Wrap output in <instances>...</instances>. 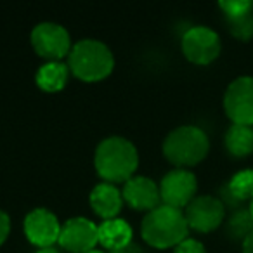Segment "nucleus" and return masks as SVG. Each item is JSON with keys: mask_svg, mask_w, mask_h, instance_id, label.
<instances>
[{"mask_svg": "<svg viewBox=\"0 0 253 253\" xmlns=\"http://www.w3.org/2000/svg\"><path fill=\"white\" fill-rule=\"evenodd\" d=\"M227 30L239 42H250L253 39V11L238 18H225Z\"/></svg>", "mask_w": 253, "mask_h": 253, "instance_id": "obj_19", "label": "nucleus"}, {"mask_svg": "<svg viewBox=\"0 0 253 253\" xmlns=\"http://www.w3.org/2000/svg\"><path fill=\"white\" fill-rule=\"evenodd\" d=\"M173 253H207V248L201 241L194 238H186L173 248Z\"/></svg>", "mask_w": 253, "mask_h": 253, "instance_id": "obj_21", "label": "nucleus"}, {"mask_svg": "<svg viewBox=\"0 0 253 253\" xmlns=\"http://www.w3.org/2000/svg\"><path fill=\"white\" fill-rule=\"evenodd\" d=\"M94 165L97 173L109 184H125L135 175L139 165V153L128 139L111 135L102 139L95 148Z\"/></svg>", "mask_w": 253, "mask_h": 253, "instance_id": "obj_1", "label": "nucleus"}, {"mask_svg": "<svg viewBox=\"0 0 253 253\" xmlns=\"http://www.w3.org/2000/svg\"><path fill=\"white\" fill-rule=\"evenodd\" d=\"M109 253H146V250L142 248L139 243L135 241H130L128 245L122 246V248H116V250H111Z\"/></svg>", "mask_w": 253, "mask_h": 253, "instance_id": "obj_23", "label": "nucleus"}, {"mask_svg": "<svg viewBox=\"0 0 253 253\" xmlns=\"http://www.w3.org/2000/svg\"><path fill=\"white\" fill-rule=\"evenodd\" d=\"M241 253H253V232L241 243Z\"/></svg>", "mask_w": 253, "mask_h": 253, "instance_id": "obj_24", "label": "nucleus"}, {"mask_svg": "<svg viewBox=\"0 0 253 253\" xmlns=\"http://www.w3.org/2000/svg\"><path fill=\"white\" fill-rule=\"evenodd\" d=\"M224 111L232 125L253 126V77H238L227 85Z\"/></svg>", "mask_w": 253, "mask_h": 253, "instance_id": "obj_6", "label": "nucleus"}, {"mask_svg": "<svg viewBox=\"0 0 253 253\" xmlns=\"http://www.w3.org/2000/svg\"><path fill=\"white\" fill-rule=\"evenodd\" d=\"M123 200L134 210L151 211L162 203L160 186L144 175H134L123 184Z\"/></svg>", "mask_w": 253, "mask_h": 253, "instance_id": "obj_12", "label": "nucleus"}, {"mask_svg": "<svg viewBox=\"0 0 253 253\" xmlns=\"http://www.w3.org/2000/svg\"><path fill=\"white\" fill-rule=\"evenodd\" d=\"M68 75H70V68L63 61H47L37 70L35 82L42 90L57 92L68 84Z\"/></svg>", "mask_w": 253, "mask_h": 253, "instance_id": "obj_15", "label": "nucleus"}, {"mask_svg": "<svg viewBox=\"0 0 253 253\" xmlns=\"http://www.w3.org/2000/svg\"><path fill=\"white\" fill-rule=\"evenodd\" d=\"M160 186L162 205L182 210L198 196V180L191 170L173 169L163 175Z\"/></svg>", "mask_w": 253, "mask_h": 253, "instance_id": "obj_8", "label": "nucleus"}, {"mask_svg": "<svg viewBox=\"0 0 253 253\" xmlns=\"http://www.w3.org/2000/svg\"><path fill=\"white\" fill-rule=\"evenodd\" d=\"M225 189L229 191L232 198L238 201L239 205L246 203V201L253 200V170L245 169L236 172L227 182L224 184Z\"/></svg>", "mask_w": 253, "mask_h": 253, "instance_id": "obj_17", "label": "nucleus"}, {"mask_svg": "<svg viewBox=\"0 0 253 253\" xmlns=\"http://www.w3.org/2000/svg\"><path fill=\"white\" fill-rule=\"evenodd\" d=\"M99 243L109 252L122 246L128 245L132 241V227L125 218H108L97 225Z\"/></svg>", "mask_w": 253, "mask_h": 253, "instance_id": "obj_14", "label": "nucleus"}, {"mask_svg": "<svg viewBox=\"0 0 253 253\" xmlns=\"http://www.w3.org/2000/svg\"><path fill=\"white\" fill-rule=\"evenodd\" d=\"M180 47L187 61L198 66H207L220 56L222 42L215 30H211L210 26L198 25L186 30L180 40Z\"/></svg>", "mask_w": 253, "mask_h": 253, "instance_id": "obj_5", "label": "nucleus"}, {"mask_svg": "<svg viewBox=\"0 0 253 253\" xmlns=\"http://www.w3.org/2000/svg\"><path fill=\"white\" fill-rule=\"evenodd\" d=\"M37 253H61V252L56 248V246H49V248H39Z\"/></svg>", "mask_w": 253, "mask_h": 253, "instance_id": "obj_25", "label": "nucleus"}, {"mask_svg": "<svg viewBox=\"0 0 253 253\" xmlns=\"http://www.w3.org/2000/svg\"><path fill=\"white\" fill-rule=\"evenodd\" d=\"M141 234L153 248L165 250L175 248L189 234V224L182 210L160 205L155 210L148 211L142 218Z\"/></svg>", "mask_w": 253, "mask_h": 253, "instance_id": "obj_2", "label": "nucleus"}, {"mask_svg": "<svg viewBox=\"0 0 253 253\" xmlns=\"http://www.w3.org/2000/svg\"><path fill=\"white\" fill-rule=\"evenodd\" d=\"M224 146L234 158H246L253 155V126L231 125L224 135Z\"/></svg>", "mask_w": 253, "mask_h": 253, "instance_id": "obj_16", "label": "nucleus"}, {"mask_svg": "<svg viewBox=\"0 0 253 253\" xmlns=\"http://www.w3.org/2000/svg\"><path fill=\"white\" fill-rule=\"evenodd\" d=\"M68 68L84 82L104 80L115 68V56L104 42L84 39L71 47L68 54Z\"/></svg>", "mask_w": 253, "mask_h": 253, "instance_id": "obj_3", "label": "nucleus"}, {"mask_svg": "<svg viewBox=\"0 0 253 253\" xmlns=\"http://www.w3.org/2000/svg\"><path fill=\"white\" fill-rule=\"evenodd\" d=\"M9 231H11V220H9V215L4 210H0V245L7 239Z\"/></svg>", "mask_w": 253, "mask_h": 253, "instance_id": "obj_22", "label": "nucleus"}, {"mask_svg": "<svg viewBox=\"0 0 253 253\" xmlns=\"http://www.w3.org/2000/svg\"><path fill=\"white\" fill-rule=\"evenodd\" d=\"M85 253H104V252H101V250H88V252H85Z\"/></svg>", "mask_w": 253, "mask_h": 253, "instance_id": "obj_27", "label": "nucleus"}, {"mask_svg": "<svg viewBox=\"0 0 253 253\" xmlns=\"http://www.w3.org/2000/svg\"><path fill=\"white\" fill-rule=\"evenodd\" d=\"M210 151L207 132L196 125H180L163 141V155L177 169H187L201 163Z\"/></svg>", "mask_w": 253, "mask_h": 253, "instance_id": "obj_4", "label": "nucleus"}, {"mask_svg": "<svg viewBox=\"0 0 253 253\" xmlns=\"http://www.w3.org/2000/svg\"><path fill=\"white\" fill-rule=\"evenodd\" d=\"M225 211L227 208L218 200V196H211V194H200L184 208L189 229L205 232V234L215 231L224 224Z\"/></svg>", "mask_w": 253, "mask_h": 253, "instance_id": "obj_9", "label": "nucleus"}, {"mask_svg": "<svg viewBox=\"0 0 253 253\" xmlns=\"http://www.w3.org/2000/svg\"><path fill=\"white\" fill-rule=\"evenodd\" d=\"M123 205V194L115 184L101 182L90 191V207L101 218H116Z\"/></svg>", "mask_w": 253, "mask_h": 253, "instance_id": "obj_13", "label": "nucleus"}, {"mask_svg": "<svg viewBox=\"0 0 253 253\" xmlns=\"http://www.w3.org/2000/svg\"><path fill=\"white\" fill-rule=\"evenodd\" d=\"M61 248L68 250L70 253H85L88 250H94L99 243L97 225L85 217L68 218L61 225L59 241Z\"/></svg>", "mask_w": 253, "mask_h": 253, "instance_id": "obj_10", "label": "nucleus"}, {"mask_svg": "<svg viewBox=\"0 0 253 253\" xmlns=\"http://www.w3.org/2000/svg\"><path fill=\"white\" fill-rule=\"evenodd\" d=\"M32 45L35 52L47 61H61L73 47L68 30L52 21L39 23L32 30Z\"/></svg>", "mask_w": 253, "mask_h": 253, "instance_id": "obj_7", "label": "nucleus"}, {"mask_svg": "<svg viewBox=\"0 0 253 253\" xmlns=\"http://www.w3.org/2000/svg\"><path fill=\"white\" fill-rule=\"evenodd\" d=\"M248 210H250V215H252V217H253V200L248 203Z\"/></svg>", "mask_w": 253, "mask_h": 253, "instance_id": "obj_26", "label": "nucleus"}, {"mask_svg": "<svg viewBox=\"0 0 253 253\" xmlns=\"http://www.w3.org/2000/svg\"><path fill=\"white\" fill-rule=\"evenodd\" d=\"M225 232L232 241L243 243L253 232V217L248 208H239L231 213L225 222Z\"/></svg>", "mask_w": 253, "mask_h": 253, "instance_id": "obj_18", "label": "nucleus"}, {"mask_svg": "<svg viewBox=\"0 0 253 253\" xmlns=\"http://www.w3.org/2000/svg\"><path fill=\"white\" fill-rule=\"evenodd\" d=\"M218 9L224 18H238L253 11V2L250 0H222L218 2Z\"/></svg>", "mask_w": 253, "mask_h": 253, "instance_id": "obj_20", "label": "nucleus"}, {"mask_svg": "<svg viewBox=\"0 0 253 253\" xmlns=\"http://www.w3.org/2000/svg\"><path fill=\"white\" fill-rule=\"evenodd\" d=\"M25 234L39 248H49L59 241L61 224L57 217L47 208H33L25 217Z\"/></svg>", "mask_w": 253, "mask_h": 253, "instance_id": "obj_11", "label": "nucleus"}]
</instances>
